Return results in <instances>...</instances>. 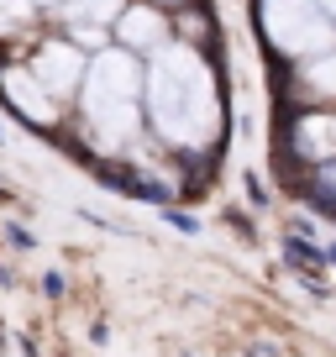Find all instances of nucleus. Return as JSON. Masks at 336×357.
<instances>
[{"mask_svg": "<svg viewBox=\"0 0 336 357\" xmlns=\"http://www.w3.org/2000/svg\"><path fill=\"white\" fill-rule=\"evenodd\" d=\"M153 116H158V132L184 142V147L211 137L215 89H211V74H205V63L194 53L174 47V53L158 58V68H153Z\"/></svg>", "mask_w": 336, "mask_h": 357, "instance_id": "1", "label": "nucleus"}, {"mask_svg": "<svg viewBox=\"0 0 336 357\" xmlns=\"http://www.w3.org/2000/svg\"><path fill=\"white\" fill-rule=\"evenodd\" d=\"M132 95H137V63L126 53H100L84 79V111L105 137H126L137 126Z\"/></svg>", "mask_w": 336, "mask_h": 357, "instance_id": "2", "label": "nucleus"}, {"mask_svg": "<svg viewBox=\"0 0 336 357\" xmlns=\"http://www.w3.org/2000/svg\"><path fill=\"white\" fill-rule=\"evenodd\" d=\"M263 22H268V37L284 53H310V47L331 43L326 11L315 0H263Z\"/></svg>", "mask_w": 336, "mask_h": 357, "instance_id": "3", "label": "nucleus"}, {"mask_svg": "<svg viewBox=\"0 0 336 357\" xmlns=\"http://www.w3.org/2000/svg\"><path fill=\"white\" fill-rule=\"evenodd\" d=\"M79 53L74 47H63V43H53V47H43V58H37V79H43L47 89H68L79 79Z\"/></svg>", "mask_w": 336, "mask_h": 357, "instance_id": "4", "label": "nucleus"}, {"mask_svg": "<svg viewBox=\"0 0 336 357\" xmlns=\"http://www.w3.org/2000/svg\"><path fill=\"white\" fill-rule=\"evenodd\" d=\"M300 147H305V158H336V116H305Z\"/></svg>", "mask_w": 336, "mask_h": 357, "instance_id": "5", "label": "nucleus"}, {"mask_svg": "<svg viewBox=\"0 0 336 357\" xmlns=\"http://www.w3.org/2000/svg\"><path fill=\"white\" fill-rule=\"evenodd\" d=\"M121 37H126V47H158L163 43V22H158L153 11H126L121 16Z\"/></svg>", "mask_w": 336, "mask_h": 357, "instance_id": "6", "label": "nucleus"}, {"mask_svg": "<svg viewBox=\"0 0 336 357\" xmlns=\"http://www.w3.org/2000/svg\"><path fill=\"white\" fill-rule=\"evenodd\" d=\"M111 11H116V0H74V22H84V26H95Z\"/></svg>", "mask_w": 336, "mask_h": 357, "instance_id": "7", "label": "nucleus"}, {"mask_svg": "<svg viewBox=\"0 0 336 357\" xmlns=\"http://www.w3.org/2000/svg\"><path fill=\"white\" fill-rule=\"evenodd\" d=\"M11 95L22 100V111H26V116H43V121H47V100H37L32 89H26V79H22V74H11Z\"/></svg>", "mask_w": 336, "mask_h": 357, "instance_id": "8", "label": "nucleus"}, {"mask_svg": "<svg viewBox=\"0 0 336 357\" xmlns=\"http://www.w3.org/2000/svg\"><path fill=\"white\" fill-rule=\"evenodd\" d=\"M315 84H321V89H336V58H326V63H315Z\"/></svg>", "mask_w": 336, "mask_h": 357, "instance_id": "9", "label": "nucleus"}, {"mask_svg": "<svg viewBox=\"0 0 336 357\" xmlns=\"http://www.w3.org/2000/svg\"><path fill=\"white\" fill-rule=\"evenodd\" d=\"M0 16H6V22H22V16H26V0H0Z\"/></svg>", "mask_w": 336, "mask_h": 357, "instance_id": "10", "label": "nucleus"}, {"mask_svg": "<svg viewBox=\"0 0 336 357\" xmlns=\"http://www.w3.org/2000/svg\"><path fill=\"white\" fill-rule=\"evenodd\" d=\"M315 190H321L326 200H336V168H326V174H321V184H315Z\"/></svg>", "mask_w": 336, "mask_h": 357, "instance_id": "11", "label": "nucleus"}, {"mask_svg": "<svg viewBox=\"0 0 336 357\" xmlns=\"http://www.w3.org/2000/svg\"><path fill=\"white\" fill-rule=\"evenodd\" d=\"M315 6H321V11H326V16H336V0H315Z\"/></svg>", "mask_w": 336, "mask_h": 357, "instance_id": "12", "label": "nucleus"}, {"mask_svg": "<svg viewBox=\"0 0 336 357\" xmlns=\"http://www.w3.org/2000/svg\"><path fill=\"white\" fill-rule=\"evenodd\" d=\"M331 263H336V247H331Z\"/></svg>", "mask_w": 336, "mask_h": 357, "instance_id": "13", "label": "nucleus"}]
</instances>
